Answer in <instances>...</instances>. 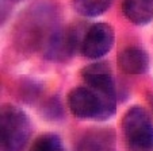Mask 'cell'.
I'll return each mask as SVG.
<instances>
[{
  "mask_svg": "<svg viewBox=\"0 0 153 151\" xmlns=\"http://www.w3.org/2000/svg\"><path fill=\"white\" fill-rule=\"evenodd\" d=\"M68 108L80 120H103L115 115L117 99L90 86H76L68 93Z\"/></svg>",
  "mask_w": 153,
  "mask_h": 151,
  "instance_id": "obj_1",
  "label": "cell"
},
{
  "mask_svg": "<svg viewBox=\"0 0 153 151\" xmlns=\"http://www.w3.org/2000/svg\"><path fill=\"white\" fill-rule=\"evenodd\" d=\"M31 122L23 109L12 104L0 111V151H23L31 136Z\"/></svg>",
  "mask_w": 153,
  "mask_h": 151,
  "instance_id": "obj_2",
  "label": "cell"
},
{
  "mask_svg": "<svg viewBox=\"0 0 153 151\" xmlns=\"http://www.w3.org/2000/svg\"><path fill=\"white\" fill-rule=\"evenodd\" d=\"M121 127L127 151H153V120L142 107L127 109Z\"/></svg>",
  "mask_w": 153,
  "mask_h": 151,
  "instance_id": "obj_3",
  "label": "cell"
},
{
  "mask_svg": "<svg viewBox=\"0 0 153 151\" xmlns=\"http://www.w3.org/2000/svg\"><path fill=\"white\" fill-rule=\"evenodd\" d=\"M88 27L75 23L65 29H58L43 47L45 58L53 62H67L81 50L84 35Z\"/></svg>",
  "mask_w": 153,
  "mask_h": 151,
  "instance_id": "obj_4",
  "label": "cell"
},
{
  "mask_svg": "<svg viewBox=\"0 0 153 151\" xmlns=\"http://www.w3.org/2000/svg\"><path fill=\"white\" fill-rule=\"evenodd\" d=\"M54 20L52 19V12L48 10L35 8L30 15L25 16L20 22V30L18 32L19 42L25 47H45L48 41L57 31Z\"/></svg>",
  "mask_w": 153,
  "mask_h": 151,
  "instance_id": "obj_5",
  "label": "cell"
},
{
  "mask_svg": "<svg viewBox=\"0 0 153 151\" xmlns=\"http://www.w3.org/2000/svg\"><path fill=\"white\" fill-rule=\"evenodd\" d=\"M115 42L114 29L104 22L95 23L88 27L81 43L80 53L85 58L99 60L110 52Z\"/></svg>",
  "mask_w": 153,
  "mask_h": 151,
  "instance_id": "obj_6",
  "label": "cell"
},
{
  "mask_svg": "<svg viewBox=\"0 0 153 151\" xmlns=\"http://www.w3.org/2000/svg\"><path fill=\"white\" fill-rule=\"evenodd\" d=\"M81 77L87 86L111 97H118L115 80L110 65L107 62H95L81 70Z\"/></svg>",
  "mask_w": 153,
  "mask_h": 151,
  "instance_id": "obj_7",
  "label": "cell"
},
{
  "mask_svg": "<svg viewBox=\"0 0 153 151\" xmlns=\"http://www.w3.org/2000/svg\"><path fill=\"white\" fill-rule=\"evenodd\" d=\"M118 66L126 74H144L149 69V55L140 46H127L121 50L117 58Z\"/></svg>",
  "mask_w": 153,
  "mask_h": 151,
  "instance_id": "obj_8",
  "label": "cell"
},
{
  "mask_svg": "<svg viewBox=\"0 0 153 151\" xmlns=\"http://www.w3.org/2000/svg\"><path fill=\"white\" fill-rule=\"evenodd\" d=\"M115 134L110 128L88 130L79 142V151H114Z\"/></svg>",
  "mask_w": 153,
  "mask_h": 151,
  "instance_id": "obj_9",
  "label": "cell"
},
{
  "mask_svg": "<svg viewBox=\"0 0 153 151\" xmlns=\"http://www.w3.org/2000/svg\"><path fill=\"white\" fill-rule=\"evenodd\" d=\"M122 12L130 23L145 26L153 19V0H123Z\"/></svg>",
  "mask_w": 153,
  "mask_h": 151,
  "instance_id": "obj_10",
  "label": "cell"
},
{
  "mask_svg": "<svg viewBox=\"0 0 153 151\" xmlns=\"http://www.w3.org/2000/svg\"><path fill=\"white\" fill-rule=\"evenodd\" d=\"M113 0H73L72 6L79 15L95 18L104 14L111 7Z\"/></svg>",
  "mask_w": 153,
  "mask_h": 151,
  "instance_id": "obj_11",
  "label": "cell"
},
{
  "mask_svg": "<svg viewBox=\"0 0 153 151\" xmlns=\"http://www.w3.org/2000/svg\"><path fill=\"white\" fill-rule=\"evenodd\" d=\"M29 151H67L57 134L39 135L30 146Z\"/></svg>",
  "mask_w": 153,
  "mask_h": 151,
  "instance_id": "obj_12",
  "label": "cell"
},
{
  "mask_svg": "<svg viewBox=\"0 0 153 151\" xmlns=\"http://www.w3.org/2000/svg\"><path fill=\"white\" fill-rule=\"evenodd\" d=\"M41 113L45 119L48 120H60L64 116V111H62V105H61L58 97H49V99L42 104L41 107Z\"/></svg>",
  "mask_w": 153,
  "mask_h": 151,
  "instance_id": "obj_13",
  "label": "cell"
},
{
  "mask_svg": "<svg viewBox=\"0 0 153 151\" xmlns=\"http://www.w3.org/2000/svg\"><path fill=\"white\" fill-rule=\"evenodd\" d=\"M39 93H41V86L38 85V82H35V81L26 80L20 85L22 99H23L25 101H27V103H31V101L37 100Z\"/></svg>",
  "mask_w": 153,
  "mask_h": 151,
  "instance_id": "obj_14",
  "label": "cell"
},
{
  "mask_svg": "<svg viewBox=\"0 0 153 151\" xmlns=\"http://www.w3.org/2000/svg\"><path fill=\"white\" fill-rule=\"evenodd\" d=\"M146 99H148V103H149L150 108L153 109V93H148L146 94Z\"/></svg>",
  "mask_w": 153,
  "mask_h": 151,
  "instance_id": "obj_15",
  "label": "cell"
}]
</instances>
